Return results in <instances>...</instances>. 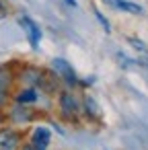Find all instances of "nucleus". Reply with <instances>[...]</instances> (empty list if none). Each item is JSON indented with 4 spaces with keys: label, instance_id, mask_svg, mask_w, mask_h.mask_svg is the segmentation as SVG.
<instances>
[{
    "label": "nucleus",
    "instance_id": "1",
    "mask_svg": "<svg viewBox=\"0 0 148 150\" xmlns=\"http://www.w3.org/2000/svg\"><path fill=\"white\" fill-rule=\"evenodd\" d=\"M58 107H60V115L66 121H78V115L82 113V107H80L78 97L74 93H70V91H62L60 93Z\"/></svg>",
    "mask_w": 148,
    "mask_h": 150
},
{
    "label": "nucleus",
    "instance_id": "2",
    "mask_svg": "<svg viewBox=\"0 0 148 150\" xmlns=\"http://www.w3.org/2000/svg\"><path fill=\"white\" fill-rule=\"evenodd\" d=\"M52 72L56 76H60L66 84H78V76H76V70L72 68L70 62H66L64 58H54L52 60Z\"/></svg>",
    "mask_w": 148,
    "mask_h": 150
},
{
    "label": "nucleus",
    "instance_id": "3",
    "mask_svg": "<svg viewBox=\"0 0 148 150\" xmlns=\"http://www.w3.org/2000/svg\"><path fill=\"white\" fill-rule=\"evenodd\" d=\"M23 146V134L15 127H0V150H19Z\"/></svg>",
    "mask_w": 148,
    "mask_h": 150
},
{
    "label": "nucleus",
    "instance_id": "4",
    "mask_svg": "<svg viewBox=\"0 0 148 150\" xmlns=\"http://www.w3.org/2000/svg\"><path fill=\"white\" fill-rule=\"evenodd\" d=\"M19 25H21V29L25 31L27 41L31 43V47L37 50V47H39V39H41V29H39V25H37L31 17H27V15L19 17Z\"/></svg>",
    "mask_w": 148,
    "mask_h": 150
},
{
    "label": "nucleus",
    "instance_id": "5",
    "mask_svg": "<svg viewBox=\"0 0 148 150\" xmlns=\"http://www.w3.org/2000/svg\"><path fill=\"white\" fill-rule=\"evenodd\" d=\"M50 142H52V132H50L45 125L33 127V132H31V136H29V146H31L33 150H47Z\"/></svg>",
    "mask_w": 148,
    "mask_h": 150
},
{
    "label": "nucleus",
    "instance_id": "6",
    "mask_svg": "<svg viewBox=\"0 0 148 150\" xmlns=\"http://www.w3.org/2000/svg\"><path fill=\"white\" fill-rule=\"evenodd\" d=\"M41 76H43V70L37 68V66H23L21 72H19L21 82L25 86H29V88H35V91H37V86L41 82Z\"/></svg>",
    "mask_w": 148,
    "mask_h": 150
},
{
    "label": "nucleus",
    "instance_id": "7",
    "mask_svg": "<svg viewBox=\"0 0 148 150\" xmlns=\"http://www.w3.org/2000/svg\"><path fill=\"white\" fill-rule=\"evenodd\" d=\"M8 117H11V121L17 123V125H27V123H31V121L35 119V113H33L29 107L17 103V105L8 111Z\"/></svg>",
    "mask_w": 148,
    "mask_h": 150
},
{
    "label": "nucleus",
    "instance_id": "8",
    "mask_svg": "<svg viewBox=\"0 0 148 150\" xmlns=\"http://www.w3.org/2000/svg\"><path fill=\"white\" fill-rule=\"evenodd\" d=\"M80 107H82V113H84L91 121H101V107L97 105V101H95L91 95H86V97L82 99Z\"/></svg>",
    "mask_w": 148,
    "mask_h": 150
},
{
    "label": "nucleus",
    "instance_id": "9",
    "mask_svg": "<svg viewBox=\"0 0 148 150\" xmlns=\"http://www.w3.org/2000/svg\"><path fill=\"white\" fill-rule=\"evenodd\" d=\"M101 2L115 8V11H123V13H130V15H142V6H138L134 2H127V0H101Z\"/></svg>",
    "mask_w": 148,
    "mask_h": 150
},
{
    "label": "nucleus",
    "instance_id": "10",
    "mask_svg": "<svg viewBox=\"0 0 148 150\" xmlns=\"http://www.w3.org/2000/svg\"><path fill=\"white\" fill-rule=\"evenodd\" d=\"M45 93V95H54L56 91H58V78H56V74L54 72H47V70H43V76H41V82H39V86H37V93Z\"/></svg>",
    "mask_w": 148,
    "mask_h": 150
},
{
    "label": "nucleus",
    "instance_id": "11",
    "mask_svg": "<svg viewBox=\"0 0 148 150\" xmlns=\"http://www.w3.org/2000/svg\"><path fill=\"white\" fill-rule=\"evenodd\" d=\"M17 103L19 105H29V103H35L37 99H39V93L35 91V88H29V86H25V88H21L19 93H17Z\"/></svg>",
    "mask_w": 148,
    "mask_h": 150
},
{
    "label": "nucleus",
    "instance_id": "12",
    "mask_svg": "<svg viewBox=\"0 0 148 150\" xmlns=\"http://www.w3.org/2000/svg\"><path fill=\"white\" fill-rule=\"evenodd\" d=\"M13 80H15L13 68L11 66H0V91L8 93L11 86H13Z\"/></svg>",
    "mask_w": 148,
    "mask_h": 150
},
{
    "label": "nucleus",
    "instance_id": "13",
    "mask_svg": "<svg viewBox=\"0 0 148 150\" xmlns=\"http://www.w3.org/2000/svg\"><path fill=\"white\" fill-rule=\"evenodd\" d=\"M95 17H97V19H99V23H101V25H103V29H105V31H107V33H109V31H111V27H109V21H107V19H105V17H103V15H101V13H99V11H95Z\"/></svg>",
    "mask_w": 148,
    "mask_h": 150
},
{
    "label": "nucleus",
    "instance_id": "14",
    "mask_svg": "<svg viewBox=\"0 0 148 150\" xmlns=\"http://www.w3.org/2000/svg\"><path fill=\"white\" fill-rule=\"evenodd\" d=\"M130 43H132L136 50H142V52H146V54H148V47L144 45V41H140V39H136V37H130Z\"/></svg>",
    "mask_w": 148,
    "mask_h": 150
},
{
    "label": "nucleus",
    "instance_id": "15",
    "mask_svg": "<svg viewBox=\"0 0 148 150\" xmlns=\"http://www.w3.org/2000/svg\"><path fill=\"white\" fill-rule=\"evenodd\" d=\"M6 15V4H4V0H0V17H4Z\"/></svg>",
    "mask_w": 148,
    "mask_h": 150
},
{
    "label": "nucleus",
    "instance_id": "16",
    "mask_svg": "<svg viewBox=\"0 0 148 150\" xmlns=\"http://www.w3.org/2000/svg\"><path fill=\"white\" fill-rule=\"evenodd\" d=\"M19 150H33V148H31V146H29V144H23V146H21V148H19Z\"/></svg>",
    "mask_w": 148,
    "mask_h": 150
},
{
    "label": "nucleus",
    "instance_id": "17",
    "mask_svg": "<svg viewBox=\"0 0 148 150\" xmlns=\"http://www.w3.org/2000/svg\"><path fill=\"white\" fill-rule=\"evenodd\" d=\"M0 111H2V109H0ZM2 121H4V115H2V113H0V123H2Z\"/></svg>",
    "mask_w": 148,
    "mask_h": 150
}]
</instances>
